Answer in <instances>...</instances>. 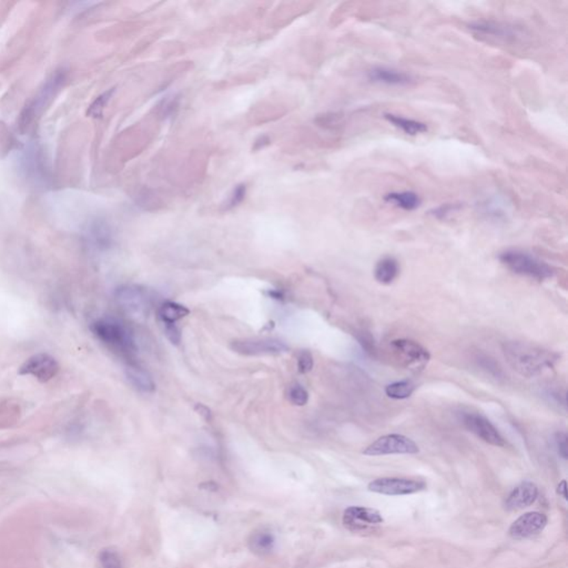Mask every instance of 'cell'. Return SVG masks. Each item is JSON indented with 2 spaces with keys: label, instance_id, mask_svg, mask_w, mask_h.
I'll use <instances>...</instances> for the list:
<instances>
[{
  "label": "cell",
  "instance_id": "484cf974",
  "mask_svg": "<svg viewBox=\"0 0 568 568\" xmlns=\"http://www.w3.org/2000/svg\"><path fill=\"white\" fill-rule=\"evenodd\" d=\"M415 384L409 380L394 382L385 387V394L393 400H404L410 398L415 391Z\"/></svg>",
  "mask_w": 568,
  "mask_h": 568
},
{
  "label": "cell",
  "instance_id": "ba28073f",
  "mask_svg": "<svg viewBox=\"0 0 568 568\" xmlns=\"http://www.w3.org/2000/svg\"><path fill=\"white\" fill-rule=\"evenodd\" d=\"M114 299L126 313L132 317H142L150 307L149 294L138 285H121L114 291Z\"/></svg>",
  "mask_w": 568,
  "mask_h": 568
},
{
  "label": "cell",
  "instance_id": "f546056e",
  "mask_svg": "<svg viewBox=\"0 0 568 568\" xmlns=\"http://www.w3.org/2000/svg\"><path fill=\"white\" fill-rule=\"evenodd\" d=\"M314 360L313 357L311 354V352L308 350H303L300 352L299 357H298V370L302 374H307L310 372L311 370L313 369Z\"/></svg>",
  "mask_w": 568,
  "mask_h": 568
},
{
  "label": "cell",
  "instance_id": "d4e9b609",
  "mask_svg": "<svg viewBox=\"0 0 568 568\" xmlns=\"http://www.w3.org/2000/svg\"><path fill=\"white\" fill-rule=\"evenodd\" d=\"M189 313V309L175 302H166L159 309V317L162 320V322L167 324H175L177 321L187 317Z\"/></svg>",
  "mask_w": 568,
  "mask_h": 568
},
{
  "label": "cell",
  "instance_id": "603a6c76",
  "mask_svg": "<svg viewBox=\"0 0 568 568\" xmlns=\"http://www.w3.org/2000/svg\"><path fill=\"white\" fill-rule=\"evenodd\" d=\"M387 203L394 205L396 208L402 209L405 211H413L419 208L422 203L419 194L413 191H401V192H391L384 196Z\"/></svg>",
  "mask_w": 568,
  "mask_h": 568
},
{
  "label": "cell",
  "instance_id": "8d00e7d4",
  "mask_svg": "<svg viewBox=\"0 0 568 568\" xmlns=\"http://www.w3.org/2000/svg\"><path fill=\"white\" fill-rule=\"evenodd\" d=\"M194 410H196V413H199L200 415L203 416L205 421H211L212 413L209 407L203 404H196Z\"/></svg>",
  "mask_w": 568,
  "mask_h": 568
},
{
  "label": "cell",
  "instance_id": "4dcf8cb0",
  "mask_svg": "<svg viewBox=\"0 0 568 568\" xmlns=\"http://www.w3.org/2000/svg\"><path fill=\"white\" fill-rule=\"evenodd\" d=\"M112 91H108V92H105V94H101L100 97H98L97 100H96V101L91 105L90 109H89L88 114H90L92 117H99V116H101L103 108H105V106H106L109 99L112 97Z\"/></svg>",
  "mask_w": 568,
  "mask_h": 568
},
{
  "label": "cell",
  "instance_id": "d6986e66",
  "mask_svg": "<svg viewBox=\"0 0 568 568\" xmlns=\"http://www.w3.org/2000/svg\"><path fill=\"white\" fill-rule=\"evenodd\" d=\"M276 539L272 530L268 528H260L253 530L248 539L250 551L258 556H267L276 548Z\"/></svg>",
  "mask_w": 568,
  "mask_h": 568
},
{
  "label": "cell",
  "instance_id": "5bb4252c",
  "mask_svg": "<svg viewBox=\"0 0 568 568\" xmlns=\"http://www.w3.org/2000/svg\"><path fill=\"white\" fill-rule=\"evenodd\" d=\"M83 239L91 250L106 251L114 244V232L106 220L97 218L86 226Z\"/></svg>",
  "mask_w": 568,
  "mask_h": 568
},
{
  "label": "cell",
  "instance_id": "74e56055",
  "mask_svg": "<svg viewBox=\"0 0 568 568\" xmlns=\"http://www.w3.org/2000/svg\"><path fill=\"white\" fill-rule=\"evenodd\" d=\"M567 487H566V480H562L560 484H558V487H557V493L562 496L564 500H567Z\"/></svg>",
  "mask_w": 568,
  "mask_h": 568
},
{
  "label": "cell",
  "instance_id": "ffe728a7",
  "mask_svg": "<svg viewBox=\"0 0 568 568\" xmlns=\"http://www.w3.org/2000/svg\"><path fill=\"white\" fill-rule=\"evenodd\" d=\"M127 378L130 383L142 393H153L155 390V384L153 378L146 370L141 369L140 366L130 364L126 367Z\"/></svg>",
  "mask_w": 568,
  "mask_h": 568
},
{
  "label": "cell",
  "instance_id": "7c38bea8",
  "mask_svg": "<svg viewBox=\"0 0 568 568\" xmlns=\"http://www.w3.org/2000/svg\"><path fill=\"white\" fill-rule=\"evenodd\" d=\"M461 421L471 433L483 439L484 442L494 446H505L506 444L498 428L485 416L473 412H464L461 415Z\"/></svg>",
  "mask_w": 568,
  "mask_h": 568
},
{
  "label": "cell",
  "instance_id": "4316f807",
  "mask_svg": "<svg viewBox=\"0 0 568 568\" xmlns=\"http://www.w3.org/2000/svg\"><path fill=\"white\" fill-rule=\"evenodd\" d=\"M100 568H125L120 553L114 547H106L98 554Z\"/></svg>",
  "mask_w": 568,
  "mask_h": 568
},
{
  "label": "cell",
  "instance_id": "7402d4cb",
  "mask_svg": "<svg viewBox=\"0 0 568 568\" xmlns=\"http://www.w3.org/2000/svg\"><path fill=\"white\" fill-rule=\"evenodd\" d=\"M384 118L396 128L404 132L405 135H417L428 131L426 123L422 122V121L415 120V119H411V118L403 117V116L394 114H385Z\"/></svg>",
  "mask_w": 568,
  "mask_h": 568
},
{
  "label": "cell",
  "instance_id": "836d02e7",
  "mask_svg": "<svg viewBox=\"0 0 568 568\" xmlns=\"http://www.w3.org/2000/svg\"><path fill=\"white\" fill-rule=\"evenodd\" d=\"M246 188L244 185H237L235 188L233 192H232L231 198H230V201L228 203V208H235L237 205H240L242 201H244V198H246Z\"/></svg>",
  "mask_w": 568,
  "mask_h": 568
},
{
  "label": "cell",
  "instance_id": "8fae6325",
  "mask_svg": "<svg viewBox=\"0 0 568 568\" xmlns=\"http://www.w3.org/2000/svg\"><path fill=\"white\" fill-rule=\"evenodd\" d=\"M231 349L237 354L244 357H262L283 354L289 348L285 343L278 339H250L233 341Z\"/></svg>",
  "mask_w": 568,
  "mask_h": 568
},
{
  "label": "cell",
  "instance_id": "ac0fdd59",
  "mask_svg": "<svg viewBox=\"0 0 568 568\" xmlns=\"http://www.w3.org/2000/svg\"><path fill=\"white\" fill-rule=\"evenodd\" d=\"M539 496V489L532 482H523L507 496L505 507L508 511L523 510L535 503Z\"/></svg>",
  "mask_w": 568,
  "mask_h": 568
},
{
  "label": "cell",
  "instance_id": "277c9868",
  "mask_svg": "<svg viewBox=\"0 0 568 568\" xmlns=\"http://www.w3.org/2000/svg\"><path fill=\"white\" fill-rule=\"evenodd\" d=\"M65 80L66 75L62 70L56 71L51 75L50 78H48L37 96L29 103H27L24 110L21 112V119L18 122V127L21 132H24L29 127L30 123L35 120V118L42 112L44 107L49 105L59 89L62 88Z\"/></svg>",
  "mask_w": 568,
  "mask_h": 568
},
{
  "label": "cell",
  "instance_id": "e575fe53",
  "mask_svg": "<svg viewBox=\"0 0 568 568\" xmlns=\"http://www.w3.org/2000/svg\"><path fill=\"white\" fill-rule=\"evenodd\" d=\"M555 443H556L557 450H558V454H560L564 460H567V435H566L565 432H558V433H556V435H555Z\"/></svg>",
  "mask_w": 568,
  "mask_h": 568
},
{
  "label": "cell",
  "instance_id": "d6a6232c",
  "mask_svg": "<svg viewBox=\"0 0 568 568\" xmlns=\"http://www.w3.org/2000/svg\"><path fill=\"white\" fill-rule=\"evenodd\" d=\"M164 324V334L167 337L168 340L170 341L175 346H179L181 342V332L179 330L176 324Z\"/></svg>",
  "mask_w": 568,
  "mask_h": 568
},
{
  "label": "cell",
  "instance_id": "2e32d148",
  "mask_svg": "<svg viewBox=\"0 0 568 568\" xmlns=\"http://www.w3.org/2000/svg\"><path fill=\"white\" fill-rule=\"evenodd\" d=\"M469 28L475 35L480 37H489L506 42L519 37L517 30L514 29L513 27L494 21H476L469 25Z\"/></svg>",
  "mask_w": 568,
  "mask_h": 568
},
{
  "label": "cell",
  "instance_id": "30bf717a",
  "mask_svg": "<svg viewBox=\"0 0 568 568\" xmlns=\"http://www.w3.org/2000/svg\"><path fill=\"white\" fill-rule=\"evenodd\" d=\"M60 370L58 361L48 353H37L28 357L18 370V374L33 376L41 383L56 378Z\"/></svg>",
  "mask_w": 568,
  "mask_h": 568
},
{
  "label": "cell",
  "instance_id": "9a60e30c",
  "mask_svg": "<svg viewBox=\"0 0 568 568\" xmlns=\"http://www.w3.org/2000/svg\"><path fill=\"white\" fill-rule=\"evenodd\" d=\"M547 525V516L539 512H528L516 519L511 525V537L517 541L530 539L533 536L542 533Z\"/></svg>",
  "mask_w": 568,
  "mask_h": 568
},
{
  "label": "cell",
  "instance_id": "3957f363",
  "mask_svg": "<svg viewBox=\"0 0 568 568\" xmlns=\"http://www.w3.org/2000/svg\"><path fill=\"white\" fill-rule=\"evenodd\" d=\"M502 264L512 272L519 276H528L537 281H544L553 278L555 269L541 259L536 258L528 252L519 250H507L498 257Z\"/></svg>",
  "mask_w": 568,
  "mask_h": 568
},
{
  "label": "cell",
  "instance_id": "6da1fadb",
  "mask_svg": "<svg viewBox=\"0 0 568 568\" xmlns=\"http://www.w3.org/2000/svg\"><path fill=\"white\" fill-rule=\"evenodd\" d=\"M503 354L514 371L525 378H534L552 369L560 355L542 346L519 341H507L502 346Z\"/></svg>",
  "mask_w": 568,
  "mask_h": 568
},
{
  "label": "cell",
  "instance_id": "44dd1931",
  "mask_svg": "<svg viewBox=\"0 0 568 568\" xmlns=\"http://www.w3.org/2000/svg\"><path fill=\"white\" fill-rule=\"evenodd\" d=\"M478 209L489 219L500 221L506 219L507 209H510V205L501 196H491L480 201Z\"/></svg>",
  "mask_w": 568,
  "mask_h": 568
},
{
  "label": "cell",
  "instance_id": "9c48e42d",
  "mask_svg": "<svg viewBox=\"0 0 568 568\" xmlns=\"http://www.w3.org/2000/svg\"><path fill=\"white\" fill-rule=\"evenodd\" d=\"M426 487L428 485L424 480L406 478H382L371 482L367 489L370 492L378 493L382 495L400 496L422 492Z\"/></svg>",
  "mask_w": 568,
  "mask_h": 568
},
{
  "label": "cell",
  "instance_id": "4fadbf2b",
  "mask_svg": "<svg viewBox=\"0 0 568 568\" xmlns=\"http://www.w3.org/2000/svg\"><path fill=\"white\" fill-rule=\"evenodd\" d=\"M23 170L25 176L35 185L44 187L49 183V171H48L44 155L37 146L28 148L23 158Z\"/></svg>",
  "mask_w": 568,
  "mask_h": 568
},
{
  "label": "cell",
  "instance_id": "7a4b0ae2",
  "mask_svg": "<svg viewBox=\"0 0 568 568\" xmlns=\"http://www.w3.org/2000/svg\"><path fill=\"white\" fill-rule=\"evenodd\" d=\"M90 330L100 342L121 354H131L135 351V344L131 332L126 325L112 318L94 320Z\"/></svg>",
  "mask_w": 568,
  "mask_h": 568
},
{
  "label": "cell",
  "instance_id": "52a82bcc",
  "mask_svg": "<svg viewBox=\"0 0 568 568\" xmlns=\"http://www.w3.org/2000/svg\"><path fill=\"white\" fill-rule=\"evenodd\" d=\"M391 348L402 364L413 372H421L430 362V352L415 341L398 339L391 342Z\"/></svg>",
  "mask_w": 568,
  "mask_h": 568
},
{
  "label": "cell",
  "instance_id": "83f0119b",
  "mask_svg": "<svg viewBox=\"0 0 568 568\" xmlns=\"http://www.w3.org/2000/svg\"><path fill=\"white\" fill-rule=\"evenodd\" d=\"M357 340L360 343L362 349L370 355V357H375L376 354V346H375L374 337L372 334L365 330H360L355 333Z\"/></svg>",
  "mask_w": 568,
  "mask_h": 568
},
{
  "label": "cell",
  "instance_id": "e0dca14e",
  "mask_svg": "<svg viewBox=\"0 0 568 568\" xmlns=\"http://www.w3.org/2000/svg\"><path fill=\"white\" fill-rule=\"evenodd\" d=\"M367 78L375 83L381 85L393 86V87H403V86L411 85L414 81L413 77L404 73L390 67H374L367 73Z\"/></svg>",
  "mask_w": 568,
  "mask_h": 568
},
{
  "label": "cell",
  "instance_id": "cb8c5ba5",
  "mask_svg": "<svg viewBox=\"0 0 568 568\" xmlns=\"http://www.w3.org/2000/svg\"><path fill=\"white\" fill-rule=\"evenodd\" d=\"M400 273V266L396 259L385 257L378 261L374 269V278L378 283L391 284Z\"/></svg>",
  "mask_w": 568,
  "mask_h": 568
},
{
  "label": "cell",
  "instance_id": "5b68a950",
  "mask_svg": "<svg viewBox=\"0 0 568 568\" xmlns=\"http://www.w3.org/2000/svg\"><path fill=\"white\" fill-rule=\"evenodd\" d=\"M419 446L410 437L401 434H387L380 437L363 451L367 456L391 454H417Z\"/></svg>",
  "mask_w": 568,
  "mask_h": 568
},
{
  "label": "cell",
  "instance_id": "d590c367",
  "mask_svg": "<svg viewBox=\"0 0 568 568\" xmlns=\"http://www.w3.org/2000/svg\"><path fill=\"white\" fill-rule=\"evenodd\" d=\"M480 362L482 363L484 369L487 370V372L491 373V374L495 375L498 378L503 375L501 367L498 366V364L493 359H489V357L485 355V357H480Z\"/></svg>",
  "mask_w": 568,
  "mask_h": 568
},
{
  "label": "cell",
  "instance_id": "1f68e13d",
  "mask_svg": "<svg viewBox=\"0 0 568 568\" xmlns=\"http://www.w3.org/2000/svg\"><path fill=\"white\" fill-rule=\"evenodd\" d=\"M460 208V205H456V203H446V205H441L437 208L434 209L432 214L437 219H446Z\"/></svg>",
  "mask_w": 568,
  "mask_h": 568
},
{
  "label": "cell",
  "instance_id": "8992f818",
  "mask_svg": "<svg viewBox=\"0 0 568 568\" xmlns=\"http://www.w3.org/2000/svg\"><path fill=\"white\" fill-rule=\"evenodd\" d=\"M344 528L353 533H373L384 519L381 513L364 506H350L343 513Z\"/></svg>",
  "mask_w": 568,
  "mask_h": 568
},
{
  "label": "cell",
  "instance_id": "f1b7e54d",
  "mask_svg": "<svg viewBox=\"0 0 568 568\" xmlns=\"http://www.w3.org/2000/svg\"><path fill=\"white\" fill-rule=\"evenodd\" d=\"M289 398L293 404L303 406L308 403L309 393L300 384H296V385H292L289 390Z\"/></svg>",
  "mask_w": 568,
  "mask_h": 568
}]
</instances>
